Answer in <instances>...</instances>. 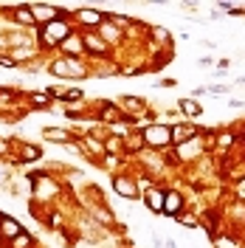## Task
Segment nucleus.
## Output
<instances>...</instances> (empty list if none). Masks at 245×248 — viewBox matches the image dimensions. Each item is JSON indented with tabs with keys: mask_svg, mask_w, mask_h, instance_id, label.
Here are the masks:
<instances>
[{
	"mask_svg": "<svg viewBox=\"0 0 245 248\" xmlns=\"http://www.w3.org/2000/svg\"><path fill=\"white\" fill-rule=\"evenodd\" d=\"M178 209H181V198L175 192H169L167 198H164V215H175Z\"/></svg>",
	"mask_w": 245,
	"mask_h": 248,
	"instance_id": "6e6552de",
	"label": "nucleus"
},
{
	"mask_svg": "<svg viewBox=\"0 0 245 248\" xmlns=\"http://www.w3.org/2000/svg\"><path fill=\"white\" fill-rule=\"evenodd\" d=\"M144 139L150 147H167L169 141H172V130L164 127V124H155V127H147L144 130Z\"/></svg>",
	"mask_w": 245,
	"mask_h": 248,
	"instance_id": "f03ea898",
	"label": "nucleus"
},
{
	"mask_svg": "<svg viewBox=\"0 0 245 248\" xmlns=\"http://www.w3.org/2000/svg\"><path fill=\"white\" fill-rule=\"evenodd\" d=\"M29 243H31V237H29V234H26V232H23V234H17V240H15V243H12V246H15V248H26V246H29Z\"/></svg>",
	"mask_w": 245,
	"mask_h": 248,
	"instance_id": "2eb2a0df",
	"label": "nucleus"
},
{
	"mask_svg": "<svg viewBox=\"0 0 245 248\" xmlns=\"http://www.w3.org/2000/svg\"><path fill=\"white\" fill-rule=\"evenodd\" d=\"M79 17H82L85 23H91V26H99V23H102V15H99L96 9H82V12H79Z\"/></svg>",
	"mask_w": 245,
	"mask_h": 248,
	"instance_id": "1a4fd4ad",
	"label": "nucleus"
},
{
	"mask_svg": "<svg viewBox=\"0 0 245 248\" xmlns=\"http://www.w3.org/2000/svg\"><path fill=\"white\" fill-rule=\"evenodd\" d=\"M23 158H26V161H34V158H40V150H37V147H26V150H23Z\"/></svg>",
	"mask_w": 245,
	"mask_h": 248,
	"instance_id": "a211bd4d",
	"label": "nucleus"
},
{
	"mask_svg": "<svg viewBox=\"0 0 245 248\" xmlns=\"http://www.w3.org/2000/svg\"><path fill=\"white\" fill-rule=\"evenodd\" d=\"M102 116H105V119H119V113H116L113 108H105V113H102Z\"/></svg>",
	"mask_w": 245,
	"mask_h": 248,
	"instance_id": "412c9836",
	"label": "nucleus"
},
{
	"mask_svg": "<svg viewBox=\"0 0 245 248\" xmlns=\"http://www.w3.org/2000/svg\"><path fill=\"white\" fill-rule=\"evenodd\" d=\"M85 43H88V48H93V51H102V54H105V51H107V46H105V43H102V40H96V37H88V40H85Z\"/></svg>",
	"mask_w": 245,
	"mask_h": 248,
	"instance_id": "ddd939ff",
	"label": "nucleus"
},
{
	"mask_svg": "<svg viewBox=\"0 0 245 248\" xmlns=\"http://www.w3.org/2000/svg\"><path fill=\"white\" fill-rule=\"evenodd\" d=\"M113 186L119 189V195H122V198H136V195H138L136 184H133V181H127V178H113Z\"/></svg>",
	"mask_w": 245,
	"mask_h": 248,
	"instance_id": "20e7f679",
	"label": "nucleus"
},
{
	"mask_svg": "<svg viewBox=\"0 0 245 248\" xmlns=\"http://www.w3.org/2000/svg\"><path fill=\"white\" fill-rule=\"evenodd\" d=\"M31 99H34V105H40V108H43V105H48V93H46V96H43V93H34Z\"/></svg>",
	"mask_w": 245,
	"mask_h": 248,
	"instance_id": "6ab92c4d",
	"label": "nucleus"
},
{
	"mask_svg": "<svg viewBox=\"0 0 245 248\" xmlns=\"http://www.w3.org/2000/svg\"><path fill=\"white\" fill-rule=\"evenodd\" d=\"M192 136H195V127H175L172 130V139L175 141H189Z\"/></svg>",
	"mask_w": 245,
	"mask_h": 248,
	"instance_id": "9d476101",
	"label": "nucleus"
},
{
	"mask_svg": "<svg viewBox=\"0 0 245 248\" xmlns=\"http://www.w3.org/2000/svg\"><path fill=\"white\" fill-rule=\"evenodd\" d=\"M178 220H181L184 226H189V229H195V226H198V220H195V217H181V215H178Z\"/></svg>",
	"mask_w": 245,
	"mask_h": 248,
	"instance_id": "aec40b11",
	"label": "nucleus"
},
{
	"mask_svg": "<svg viewBox=\"0 0 245 248\" xmlns=\"http://www.w3.org/2000/svg\"><path fill=\"white\" fill-rule=\"evenodd\" d=\"M0 65L3 68H15V60H0Z\"/></svg>",
	"mask_w": 245,
	"mask_h": 248,
	"instance_id": "5701e85b",
	"label": "nucleus"
},
{
	"mask_svg": "<svg viewBox=\"0 0 245 248\" xmlns=\"http://www.w3.org/2000/svg\"><path fill=\"white\" fill-rule=\"evenodd\" d=\"M181 108H184V113H186V116H198L200 110H203L200 105H195L192 99H184V102H181Z\"/></svg>",
	"mask_w": 245,
	"mask_h": 248,
	"instance_id": "9b49d317",
	"label": "nucleus"
},
{
	"mask_svg": "<svg viewBox=\"0 0 245 248\" xmlns=\"http://www.w3.org/2000/svg\"><path fill=\"white\" fill-rule=\"evenodd\" d=\"M68 37H71V31H68V26H65L62 20H54V23H48L46 29H43V43H46V46L65 43Z\"/></svg>",
	"mask_w": 245,
	"mask_h": 248,
	"instance_id": "f257e3e1",
	"label": "nucleus"
},
{
	"mask_svg": "<svg viewBox=\"0 0 245 248\" xmlns=\"http://www.w3.org/2000/svg\"><path fill=\"white\" fill-rule=\"evenodd\" d=\"M0 234L3 237H17V234H23V232H20V226H17L12 217H3L0 220Z\"/></svg>",
	"mask_w": 245,
	"mask_h": 248,
	"instance_id": "423d86ee",
	"label": "nucleus"
},
{
	"mask_svg": "<svg viewBox=\"0 0 245 248\" xmlns=\"http://www.w3.org/2000/svg\"><path fill=\"white\" fill-rule=\"evenodd\" d=\"M31 17H34V23H54L57 17H60V9H51V6H34L31 9Z\"/></svg>",
	"mask_w": 245,
	"mask_h": 248,
	"instance_id": "7ed1b4c3",
	"label": "nucleus"
},
{
	"mask_svg": "<svg viewBox=\"0 0 245 248\" xmlns=\"http://www.w3.org/2000/svg\"><path fill=\"white\" fill-rule=\"evenodd\" d=\"M237 195H240V198H243V201H245V181H243V184H240V189H237Z\"/></svg>",
	"mask_w": 245,
	"mask_h": 248,
	"instance_id": "b1692460",
	"label": "nucleus"
},
{
	"mask_svg": "<svg viewBox=\"0 0 245 248\" xmlns=\"http://www.w3.org/2000/svg\"><path fill=\"white\" fill-rule=\"evenodd\" d=\"M46 139H54V141H68V133H62V130H46Z\"/></svg>",
	"mask_w": 245,
	"mask_h": 248,
	"instance_id": "4468645a",
	"label": "nucleus"
},
{
	"mask_svg": "<svg viewBox=\"0 0 245 248\" xmlns=\"http://www.w3.org/2000/svg\"><path fill=\"white\" fill-rule=\"evenodd\" d=\"M147 206H150L153 212H164V192L150 189V192H147Z\"/></svg>",
	"mask_w": 245,
	"mask_h": 248,
	"instance_id": "39448f33",
	"label": "nucleus"
},
{
	"mask_svg": "<svg viewBox=\"0 0 245 248\" xmlns=\"http://www.w3.org/2000/svg\"><path fill=\"white\" fill-rule=\"evenodd\" d=\"M37 189H40V195H54L57 192V186L51 184V181H43V178L37 181Z\"/></svg>",
	"mask_w": 245,
	"mask_h": 248,
	"instance_id": "f8f14e48",
	"label": "nucleus"
},
{
	"mask_svg": "<svg viewBox=\"0 0 245 248\" xmlns=\"http://www.w3.org/2000/svg\"><path fill=\"white\" fill-rule=\"evenodd\" d=\"M62 46H65V48H71V54H79V48H82V46H79V40H77V37H68V40H65Z\"/></svg>",
	"mask_w": 245,
	"mask_h": 248,
	"instance_id": "dca6fc26",
	"label": "nucleus"
},
{
	"mask_svg": "<svg viewBox=\"0 0 245 248\" xmlns=\"http://www.w3.org/2000/svg\"><path fill=\"white\" fill-rule=\"evenodd\" d=\"M54 74H60V77H65V74H77V77H82V68H79L77 62H57V65H54Z\"/></svg>",
	"mask_w": 245,
	"mask_h": 248,
	"instance_id": "0eeeda50",
	"label": "nucleus"
},
{
	"mask_svg": "<svg viewBox=\"0 0 245 248\" xmlns=\"http://www.w3.org/2000/svg\"><path fill=\"white\" fill-rule=\"evenodd\" d=\"M102 34H105V37L110 40V37H116V29H110V26H105V29H102Z\"/></svg>",
	"mask_w": 245,
	"mask_h": 248,
	"instance_id": "4be33fe9",
	"label": "nucleus"
},
{
	"mask_svg": "<svg viewBox=\"0 0 245 248\" xmlns=\"http://www.w3.org/2000/svg\"><path fill=\"white\" fill-rule=\"evenodd\" d=\"M15 17L20 20V23H34V17H31V9H20Z\"/></svg>",
	"mask_w": 245,
	"mask_h": 248,
	"instance_id": "f3484780",
	"label": "nucleus"
}]
</instances>
